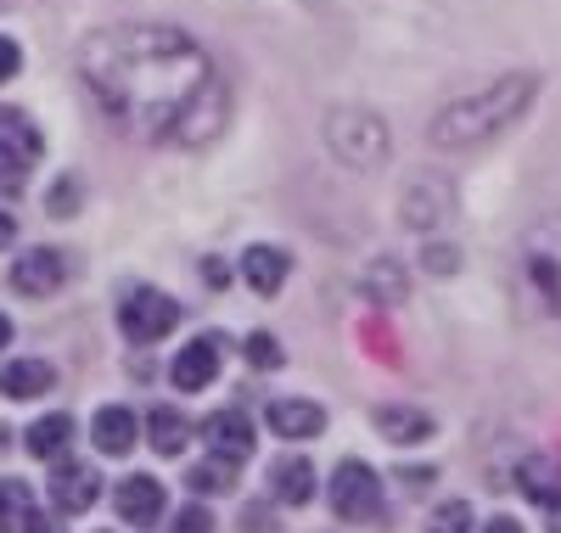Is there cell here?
I'll return each instance as SVG.
<instances>
[{"label": "cell", "mask_w": 561, "mask_h": 533, "mask_svg": "<svg viewBox=\"0 0 561 533\" xmlns=\"http://www.w3.org/2000/svg\"><path fill=\"white\" fill-rule=\"evenodd\" d=\"M84 90L113 124L140 135H180L185 113L214 84L208 57L192 34L169 23H113L79 45Z\"/></svg>", "instance_id": "1"}, {"label": "cell", "mask_w": 561, "mask_h": 533, "mask_svg": "<svg viewBox=\"0 0 561 533\" xmlns=\"http://www.w3.org/2000/svg\"><path fill=\"white\" fill-rule=\"evenodd\" d=\"M534 73H511V79H489L483 90L460 95L433 118V147H478V140L500 135L505 124H517L523 107L534 102Z\"/></svg>", "instance_id": "2"}, {"label": "cell", "mask_w": 561, "mask_h": 533, "mask_svg": "<svg viewBox=\"0 0 561 533\" xmlns=\"http://www.w3.org/2000/svg\"><path fill=\"white\" fill-rule=\"evenodd\" d=\"M523 281H528V293L539 298V309L561 320V214L539 219L523 236Z\"/></svg>", "instance_id": "3"}, {"label": "cell", "mask_w": 561, "mask_h": 533, "mask_svg": "<svg viewBox=\"0 0 561 533\" xmlns=\"http://www.w3.org/2000/svg\"><path fill=\"white\" fill-rule=\"evenodd\" d=\"M325 147H332L348 169H370L388 158V124L370 107H337L325 118Z\"/></svg>", "instance_id": "4"}, {"label": "cell", "mask_w": 561, "mask_h": 533, "mask_svg": "<svg viewBox=\"0 0 561 533\" xmlns=\"http://www.w3.org/2000/svg\"><path fill=\"white\" fill-rule=\"evenodd\" d=\"M325 500H332L343 522H382V477L365 461H343L332 483H325Z\"/></svg>", "instance_id": "5"}, {"label": "cell", "mask_w": 561, "mask_h": 533, "mask_svg": "<svg viewBox=\"0 0 561 533\" xmlns=\"http://www.w3.org/2000/svg\"><path fill=\"white\" fill-rule=\"evenodd\" d=\"M118 326L129 343H158V337H169L180 326V304L169 293H158V286H135L118 304Z\"/></svg>", "instance_id": "6"}, {"label": "cell", "mask_w": 561, "mask_h": 533, "mask_svg": "<svg viewBox=\"0 0 561 533\" xmlns=\"http://www.w3.org/2000/svg\"><path fill=\"white\" fill-rule=\"evenodd\" d=\"M399 214H404V225H421V230L444 225V219L455 214V185H449V174L421 169V174L399 191Z\"/></svg>", "instance_id": "7"}, {"label": "cell", "mask_w": 561, "mask_h": 533, "mask_svg": "<svg viewBox=\"0 0 561 533\" xmlns=\"http://www.w3.org/2000/svg\"><path fill=\"white\" fill-rule=\"evenodd\" d=\"M102 500V472L84 461H57L51 466V506L57 511H90Z\"/></svg>", "instance_id": "8"}, {"label": "cell", "mask_w": 561, "mask_h": 533, "mask_svg": "<svg viewBox=\"0 0 561 533\" xmlns=\"http://www.w3.org/2000/svg\"><path fill=\"white\" fill-rule=\"evenodd\" d=\"M113 500H118V517H124L129 528H152V522L163 517V506H169L163 483H158V477H140V472L118 483V495H113Z\"/></svg>", "instance_id": "9"}, {"label": "cell", "mask_w": 561, "mask_h": 533, "mask_svg": "<svg viewBox=\"0 0 561 533\" xmlns=\"http://www.w3.org/2000/svg\"><path fill=\"white\" fill-rule=\"evenodd\" d=\"M203 439H208V450L219 455V461H248L253 455V421L242 416V410H219V416H208L203 421Z\"/></svg>", "instance_id": "10"}, {"label": "cell", "mask_w": 561, "mask_h": 533, "mask_svg": "<svg viewBox=\"0 0 561 533\" xmlns=\"http://www.w3.org/2000/svg\"><path fill=\"white\" fill-rule=\"evenodd\" d=\"M62 253H51V248H28L18 264H12V286L23 298H45V293H57L62 286Z\"/></svg>", "instance_id": "11"}, {"label": "cell", "mask_w": 561, "mask_h": 533, "mask_svg": "<svg viewBox=\"0 0 561 533\" xmlns=\"http://www.w3.org/2000/svg\"><path fill=\"white\" fill-rule=\"evenodd\" d=\"M174 387L180 394H203V387L219 376V343L214 337H197V343H185L180 354H174Z\"/></svg>", "instance_id": "12"}, {"label": "cell", "mask_w": 561, "mask_h": 533, "mask_svg": "<svg viewBox=\"0 0 561 533\" xmlns=\"http://www.w3.org/2000/svg\"><path fill=\"white\" fill-rule=\"evenodd\" d=\"M23 444H28V455L34 461H62L68 455V444H73V416L68 410H51V416H39L28 432H23Z\"/></svg>", "instance_id": "13"}, {"label": "cell", "mask_w": 561, "mask_h": 533, "mask_svg": "<svg viewBox=\"0 0 561 533\" xmlns=\"http://www.w3.org/2000/svg\"><path fill=\"white\" fill-rule=\"evenodd\" d=\"M370 421H377V432H382L388 444H399V450H404V444H421V439H433V416L415 410V405H382Z\"/></svg>", "instance_id": "14"}, {"label": "cell", "mask_w": 561, "mask_h": 533, "mask_svg": "<svg viewBox=\"0 0 561 533\" xmlns=\"http://www.w3.org/2000/svg\"><path fill=\"white\" fill-rule=\"evenodd\" d=\"M270 427L280 432V439H314V432H325V410L314 399H275Z\"/></svg>", "instance_id": "15"}, {"label": "cell", "mask_w": 561, "mask_h": 533, "mask_svg": "<svg viewBox=\"0 0 561 533\" xmlns=\"http://www.w3.org/2000/svg\"><path fill=\"white\" fill-rule=\"evenodd\" d=\"M270 489L280 506H309L314 500V466L304 455H287V461H275L270 466Z\"/></svg>", "instance_id": "16"}, {"label": "cell", "mask_w": 561, "mask_h": 533, "mask_svg": "<svg viewBox=\"0 0 561 533\" xmlns=\"http://www.w3.org/2000/svg\"><path fill=\"white\" fill-rule=\"evenodd\" d=\"M90 439H96V450L102 455H129L135 450V439H140V421L129 416V410H96V421H90Z\"/></svg>", "instance_id": "17"}, {"label": "cell", "mask_w": 561, "mask_h": 533, "mask_svg": "<svg viewBox=\"0 0 561 533\" xmlns=\"http://www.w3.org/2000/svg\"><path fill=\"white\" fill-rule=\"evenodd\" d=\"M242 281L253 286L259 298L280 293V281H287V253H280V248H264V241H259V248H248V253H242Z\"/></svg>", "instance_id": "18"}, {"label": "cell", "mask_w": 561, "mask_h": 533, "mask_svg": "<svg viewBox=\"0 0 561 533\" xmlns=\"http://www.w3.org/2000/svg\"><path fill=\"white\" fill-rule=\"evenodd\" d=\"M51 382H57V371L45 365V360H12V365H0V394H7V399H39Z\"/></svg>", "instance_id": "19"}, {"label": "cell", "mask_w": 561, "mask_h": 533, "mask_svg": "<svg viewBox=\"0 0 561 533\" xmlns=\"http://www.w3.org/2000/svg\"><path fill=\"white\" fill-rule=\"evenodd\" d=\"M39 129H34V118L28 113H18V107H0V152H12L18 163H34L39 158Z\"/></svg>", "instance_id": "20"}, {"label": "cell", "mask_w": 561, "mask_h": 533, "mask_svg": "<svg viewBox=\"0 0 561 533\" xmlns=\"http://www.w3.org/2000/svg\"><path fill=\"white\" fill-rule=\"evenodd\" d=\"M517 489L550 511V506L561 500V461H550V455H534V461L517 472Z\"/></svg>", "instance_id": "21"}, {"label": "cell", "mask_w": 561, "mask_h": 533, "mask_svg": "<svg viewBox=\"0 0 561 533\" xmlns=\"http://www.w3.org/2000/svg\"><path fill=\"white\" fill-rule=\"evenodd\" d=\"M28 517H34L28 489H23L18 477H7V483H0V533H23V528H28Z\"/></svg>", "instance_id": "22"}, {"label": "cell", "mask_w": 561, "mask_h": 533, "mask_svg": "<svg viewBox=\"0 0 561 533\" xmlns=\"http://www.w3.org/2000/svg\"><path fill=\"white\" fill-rule=\"evenodd\" d=\"M192 489L197 495H230V489H237V461H197L192 466Z\"/></svg>", "instance_id": "23"}, {"label": "cell", "mask_w": 561, "mask_h": 533, "mask_svg": "<svg viewBox=\"0 0 561 533\" xmlns=\"http://www.w3.org/2000/svg\"><path fill=\"white\" fill-rule=\"evenodd\" d=\"M147 427H152V450H158V455H180L185 439H192V432H185V421H180L174 410H152Z\"/></svg>", "instance_id": "24"}, {"label": "cell", "mask_w": 561, "mask_h": 533, "mask_svg": "<svg viewBox=\"0 0 561 533\" xmlns=\"http://www.w3.org/2000/svg\"><path fill=\"white\" fill-rule=\"evenodd\" d=\"M427 533H472V506L466 500H444L427 522Z\"/></svg>", "instance_id": "25"}, {"label": "cell", "mask_w": 561, "mask_h": 533, "mask_svg": "<svg viewBox=\"0 0 561 533\" xmlns=\"http://www.w3.org/2000/svg\"><path fill=\"white\" fill-rule=\"evenodd\" d=\"M248 360H253L259 371H270V365H280V343H275L270 331H253V337H248Z\"/></svg>", "instance_id": "26"}, {"label": "cell", "mask_w": 561, "mask_h": 533, "mask_svg": "<svg viewBox=\"0 0 561 533\" xmlns=\"http://www.w3.org/2000/svg\"><path fill=\"white\" fill-rule=\"evenodd\" d=\"M169 533H214V517H208V506H185L180 517H174V528Z\"/></svg>", "instance_id": "27"}, {"label": "cell", "mask_w": 561, "mask_h": 533, "mask_svg": "<svg viewBox=\"0 0 561 533\" xmlns=\"http://www.w3.org/2000/svg\"><path fill=\"white\" fill-rule=\"evenodd\" d=\"M23 169L28 163H18L12 152H0V191H23Z\"/></svg>", "instance_id": "28"}, {"label": "cell", "mask_w": 561, "mask_h": 533, "mask_svg": "<svg viewBox=\"0 0 561 533\" xmlns=\"http://www.w3.org/2000/svg\"><path fill=\"white\" fill-rule=\"evenodd\" d=\"M23 68V52H18V39H0V84H7L12 73Z\"/></svg>", "instance_id": "29"}, {"label": "cell", "mask_w": 561, "mask_h": 533, "mask_svg": "<svg viewBox=\"0 0 561 533\" xmlns=\"http://www.w3.org/2000/svg\"><path fill=\"white\" fill-rule=\"evenodd\" d=\"M421 264H427L433 275H449V270L460 264V253H455V248H427V259H421Z\"/></svg>", "instance_id": "30"}, {"label": "cell", "mask_w": 561, "mask_h": 533, "mask_svg": "<svg viewBox=\"0 0 561 533\" xmlns=\"http://www.w3.org/2000/svg\"><path fill=\"white\" fill-rule=\"evenodd\" d=\"M73 203H79V185H73V180H68L62 191H51V214H68Z\"/></svg>", "instance_id": "31"}, {"label": "cell", "mask_w": 561, "mask_h": 533, "mask_svg": "<svg viewBox=\"0 0 561 533\" xmlns=\"http://www.w3.org/2000/svg\"><path fill=\"white\" fill-rule=\"evenodd\" d=\"M399 483H410V489H421V483H433V472H427V466H404V472H399Z\"/></svg>", "instance_id": "32"}, {"label": "cell", "mask_w": 561, "mask_h": 533, "mask_svg": "<svg viewBox=\"0 0 561 533\" xmlns=\"http://www.w3.org/2000/svg\"><path fill=\"white\" fill-rule=\"evenodd\" d=\"M23 533H62V528H57V517H39V511H34V517H28V528H23Z\"/></svg>", "instance_id": "33"}, {"label": "cell", "mask_w": 561, "mask_h": 533, "mask_svg": "<svg viewBox=\"0 0 561 533\" xmlns=\"http://www.w3.org/2000/svg\"><path fill=\"white\" fill-rule=\"evenodd\" d=\"M483 533H523V522H517V517H494Z\"/></svg>", "instance_id": "34"}, {"label": "cell", "mask_w": 561, "mask_h": 533, "mask_svg": "<svg viewBox=\"0 0 561 533\" xmlns=\"http://www.w3.org/2000/svg\"><path fill=\"white\" fill-rule=\"evenodd\" d=\"M12 230H18V219H12V214H0V248L12 241Z\"/></svg>", "instance_id": "35"}, {"label": "cell", "mask_w": 561, "mask_h": 533, "mask_svg": "<svg viewBox=\"0 0 561 533\" xmlns=\"http://www.w3.org/2000/svg\"><path fill=\"white\" fill-rule=\"evenodd\" d=\"M7 343H12V320H7V315H0V349H7Z\"/></svg>", "instance_id": "36"}]
</instances>
